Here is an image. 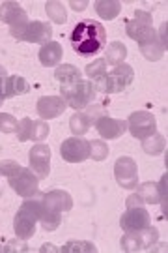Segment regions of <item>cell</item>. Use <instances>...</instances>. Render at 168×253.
I'll return each instance as SVG.
<instances>
[{"instance_id": "4fadbf2b", "label": "cell", "mask_w": 168, "mask_h": 253, "mask_svg": "<svg viewBox=\"0 0 168 253\" xmlns=\"http://www.w3.org/2000/svg\"><path fill=\"white\" fill-rule=\"evenodd\" d=\"M136 43L140 47V53L144 54L146 60H151V62L161 60V56H163V47H161L159 40H157V32H155L153 27L146 28L140 36H138Z\"/></svg>"}, {"instance_id": "7c38bea8", "label": "cell", "mask_w": 168, "mask_h": 253, "mask_svg": "<svg viewBox=\"0 0 168 253\" xmlns=\"http://www.w3.org/2000/svg\"><path fill=\"white\" fill-rule=\"evenodd\" d=\"M120 225H122L125 233L146 229V227H150V212L144 208V205L127 208L122 214V217H120Z\"/></svg>"}, {"instance_id": "d4e9b609", "label": "cell", "mask_w": 168, "mask_h": 253, "mask_svg": "<svg viewBox=\"0 0 168 253\" xmlns=\"http://www.w3.org/2000/svg\"><path fill=\"white\" fill-rule=\"evenodd\" d=\"M142 148H144V152L150 154V156H157V154H161L163 150H167V139L155 131L151 137L144 139Z\"/></svg>"}, {"instance_id": "7bdbcfd3", "label": "cell", "mask_w": 168, "mask_h": 253, "mask_svg": "<svg viewBox=\"0 0 168 253\" xmlns=\"http://www.w3.org/2000/svg\"><path fill=\"white\" fill-rule=\"evenodd\" d=\"M0 77H8V72H6L4 66H0Z\"/></svg>"}, {"instance_id": "e575fe53", "label": "cell", "mask_w": 168, "mask_h": 253, "mask_svg": "<svg viewBox=\"0 0 168 253\" xmlns=\"http://www.w3.org/2000/svg\"><path fill=\"white\" fill-rule=\"evenodd\" d=\"M21 171V165L17 162H13V160H4V162H0V174H4V176H13V174H17Z\"/></svg>"}, {"instance_id": "5b68a950", "label": "cell", "mask_w": 168, "mask_h": 253, "mask_svg": "<svg viewBox=\"0 0 168 253\" xmlns=\"http://www.w3.org/2000/svg\"><path fill=\"white\" fill-rule=\"evenodd\" d=\"M35 223H37V212H35V201L27 199L15 214L13 229L15 236L21 240H28L35 235Z\"/></svg>"}, {"instance_id": "ffe728a7", "label": "cell", "mask_w": 168, "mask_h": 253, "mask_svg": "<svg viewBox=\"0 0 168 253\" xmlns=\"http://www.w3.org/2000/svg\"><path fill=\"white\" fill-rule=\"evenodd\" d=\"M62 45L58 43V42H49V43H45L41 45L39 49V62L47 66V68H53V66H58L60 60H62Z\"/></svg>"}, {"instance_id": "7a4b0ae2", "label": "cell", "mask_w": 168, "mask_h": 253, "mask_svg": "<svg viewBox=\"0 0 168 253\" xmlns=\"http://www.w3.org/2000/svg\"><path fill=\"white\" fill-rule=\"evenodd\" d=\"M134 79V72L129 64H118L110 72H106L94 86L103 94H118L124 92Z\"/></svg>"}, {"instance_id": "83f0119b", "label": "cell", "mask_w": 168, "mask_h": 253, "mask_svg": "<svg viewBox=\"0 0 168 253\" xmlns=\"http://www.w3.org/2000/svg\"><path fill=\"white\" fill-rule=\"evenodd\" d=\"M60 252L62 253H96L98 252V248L92 244V242H86V240H71L67 244H64L60 248Z\"/></svg>"}, {"instance_id": "4dcf8cb0", "label": "cell", "mask_w": 168, "mask_h": 253, "mask_svg": "<svg viewBox=\"0 0 168 253\" xmlns=\"http://www.w3.org/2000/svg\"><path fill=\"white\" fill-rule=\"evenodd\" d=\"M106 72H108V70H106L105 58H98V60H94L92 64L86 66V75H88L92 81H96V83H98Z\"/></svg>"}, {"instance_id": "d6986e66", "label": "cell", "mask_w": 168, "mask_h": 253, "mask_svg": "<svg viewBox=\"0 0 168 253\" xmlns=\"http://www.w3.org/2000/svg\"><path fill=\"white\" fill-rule=\"evenodd\" d=\"M35 212H37V221L43 225L45 231H54V229H58L60 221H62L60 212L51 210L41 199L35 201Z\"/></svg>"}, {"instance_id": "d590c367", "label": "cell", "mask_w": 168, "mask_h": 253, "mask_svg": "<svg viewBox=\"0 0 168 253\" xmlns=\"http://www.w3.org/2000/svg\"><path fill=\"white\" fill-rule=\"evenodd\" d=\"M167 184H168V176L167 172L163 174V178L159 180V184H157V190H159V203H161V208H163V214H165V217H167Z\"/></svg>"}, {"instance_id": "ac0fdd59", "label": "cell", "mask_w": 168, "mask_h": 253, "mask_svg": "<svg viewBox=\"0 0 168 253\" xmlns=\"http://www.w3.org/2000/svg\"><path fill=\"white\" fill-rule=\"evenodd\" d=\"M41 201H43L45 205L51 208V210L60 212V214L71 210V207H73V199H71V195L64 190L49 191V193H45L43 197H41Z\"/></svg>"}, {"instance_id": "d6a6232c", "label": "cell", "mask_w": 168, "mask_h": 253, "mask_svg": "<svg viewBox=\"0 0 168 253\" xmlns=\"http://www.w3.org/2000/svg\"><path fill=\"white\" fill-rule=\"evenodd\" d=\"M19 122L15 118L8 115V113H0V131L4 133H11V131H17Z\"/></svg>"}, {"instance_id": "8d00e7d4", "label": "cell", "mask_w": 168, "mask_h": 253, "mask_svg": "<svg viewBox=\"0 0 168 253\" xmlns=\"http://www.w3.org/2000/svg\"><path fill=\"white\" fill-rule=\"evenodd\" d=\"M86 115L90 117V120H92V126L98 122L101 117H105L106 115V109L103 107H99V105H94V107H90L88 111H86Z\"/></svg>"}, {"instance_id": "f546056e", "label": "cell", "mask_w": 168, "mask_h": 253, "mask_svg": "<svg viewBox=\"0 0 168 253\" xmlns=\"http://www.w3.org/2000/svg\"><path fill=\"white\" fill-rule=\"evenodd\" d=\"M90 143V158L96 160V162H103L108 156V145L101 139H94V141H88Z\"/></svg>"}, {"instance_id": "277c9868", "label": "cell", "mask_w": 168, "mask_h": 253, "mask_svg": "<svg viewBox=\"0 0 168 253\" xmlns=\"http://www.w3.org/2000/svg\"><path fill=\"white\" fill-rule=\"evenodd\" d=\"M9 34L19 40V42H28V43H39L45 45L53 38V27L43 21H28L27 25L19 28H9Z\"/></svg>"}, {"instance_id": "ab89813d", "label": "cell", "mask_w": 168, "mask_h": 253, "mask_svg": "<svg viewBox=\"0 0 168 253\" xmlns=\"http://www.w3.org/2000/svg\"><path fill=\"white\" fill-rule=\"evenodd\" d=\"M4 83H6V77H0V107H2V103L6 100V96H4Z\"/></svg>"}, {"instance_id": "1f68e13d", "label": "cell", "mask_w": 168, "mask_h": 253, "mask_svg": "<svg viewBox=\"0 0 168 253\" xmlns=\"http://www.w3.org/2000/svg\"><path fill=\"white\" fill-rule=\"evenodd\" d=\"M49 135V126L43 120H34L32 122V133H30V141H35V143H41L45 141Z\"/></svg>"}, {"instance_id": "f35d334b", "label": "cell", "mask_w": 168, "mask_h": 253, "mask_svg": "<svg viewBox=\"0 0 168 253\" xmlns=\"http://www.w3.org/2000/svg\"><path fill=\"white\" fill-rule=\"evenodd\" d=\"M125 203H127V208H131V207H140V205H144V203H142V199L138 197V193H134V195H129Z\"/></svg>"}, {"instance_id": "8992f818", "label": "cell", "mask_w": 168, "mask_h": 253, "mask_svg": "<svg viewBox=\"0 0 168 253\" xmlns=\"http://www.w3.org/2000/svg\"><path fill=\"white\" fill-rule=\"evenodd\" d=\"M157 238H159V231L155 227H146V229H140V231L125 233L122 236V248L127 253L150 250L151 246L157 242Z\"/></svg>"}, {"instance_id": "9c48e42d", "label": "cell", "mask_w": 168, "mask_h": 253, "mask_svg": "<svg viewBox=\"0 0 168 253\" xmlns=\"http://www.w3.org/2000/svg\"><path fill=\"white\" fill-rule=\"evenodd\" d=\"M8 184H9V188L15 191L19 197H23V199H30L32 195H35V191H37L39 178L32 172L30 167H28V169L21 167V171H19L17 174L9 176Z\"/></svg>"}, {"instance_id": "603a6c76", "label": "cell", "mask_w": 168, "mask_h": 253, "mask_svg": "<svg viewBox=\"0 0 168 253\" xmlns=\"http://www.w3.org/2000/svg\"><path fill=\"white\" fill-rule=\"evenodd\" d=\"M125 56H127V47L124 43H120V42H112V43H108L105 49V60L106 64H124Z\"/></svg>"}, {"instance_id": "30bf717a", "label": "cell", "mask_w": 168, "mask_h": 253, "mask_svg": "<svg viewBox=\"0 0 168 253\" xmlns=\"http://www.w3.org/2000/svg\"><path fill=\"white\" fill-rule=\"evenodd\" d=\"M30 169L37 178H47L51 172V148L43 143H35L28 154Z\"/></svg>"}, {"instance_id": "9a60e30c", "label": "cell", "mask_w": 168, "mask_h": 253, "mask_svg": "<svg viewBox=\"0 0 168 253\" xmlns=\"http://www.w3.org/2000/svg\"><path fill=\"white\" fill-rule=\"evenodd\" d=\"M66 107H67V103L60 96H43V98L37 100V105H35L39 117L45 118V120L58 118L66 111Z\"/></svg>"}, {"instance_id": "b9f144b4", "label": "cell", "mask_w": 168, "mask_h": 253, "mask_svg": "<svg viewBox=\"0 0 168 253\" xmlns=\"http://www.w3.org/2000/svg\"><path fill=\"white\" fill-rule=\"evenodd\" d=\"M39 252H41V253H45V252H56V253H58L60 250H58V248H54L53 244H43L41 248H39Z\"/></svg>"}, {"instance_id": "2e32d148", "label": "cell", "mask_w": 168, "mask_h": 253, "mask_svg": "<svg viewBox=\"0 0 168 253\" xmlns=\"http://www.w3.org/2000/svg\"><path fill=\"white\" fill-rule=\"evenodd\" d=\"M94 126L103 139H118L127 131V122L125 120H116V118H110L108 115L99 118Z\"/></svg>"}, {"instance_id": "e0dca14e", "label": "cell", "mask_w": 168, "mask_h": 253, "mask_svg": "<svg viewBox=\"0 0 168 253\" xmlns=\"http://www.w3.org/2000/svg\"><path fill=\"white\" fill-rule=\"evenodd\" d=\"M150 27H151V15L148 11H142V9H136L133 13V17L125 21V32H127L129 38H133L134 42L138 40V36H140L146 28Z\"/></svg>"}, {"instance_id": "836d02e7", "label": "cell", "mask_w": 168, "mask_h": 253, "mask_svg": "<svg viewBox=\"0 0 168 253\" xmlns=\"http://www.w3.org/2000/svg\"><path fill=\"white\" fill-rule=\"evenodd\" d=\"M32 122L30 118H23L17 126V137L19 141H28L30 139V133H32Z\"/></svg>"}, {"instance_id": "cb8c5ba5", "label": "cell", "mask_w": 168, "mask_h": 253, "mask_svg": "<svg viewBox=\"0 0 168 253\" xmlns=\"http://www.w3.org/2000/svg\"><path fill=\"white\" fill-rule=\"evenodd\" d=\"M120 9H122V4H120V2H114V0H99V2H96V11H98V15L101 19H105V21L114 19L116 15L120 13Z\"/></svg>"}, {"instance_id": "5bb4252c", "label": "cell", "mask_w": 168, "mask_h": 253, "mask_svg": "<svg viewBox=\"0 0 168 253\" xmlns=\"http://www.w3.org/2000/svg\"><path fill=\"white\" fill-rule=\"evenodd\" d=\"M0 21L8 23L9 28H19L28 23L27 11L17 2H2L0 4Z\"/></svg>"}, {"instance_id": "6da1fadb", "label": "cell", "mask_w": 168, "mask_h": 253, "mask_svg": "<svg viewBox=\"0 0 168 253\" xmlns=\"http://www.w3.org/2000/svg\"><path fill=\"white\" fill-rule=\"evenodd\" d=\"M105 27L92 19L80 21L71 32V45L75 49V53H79L80 56H92L99 53L105 47Z\"/></svg>"}, {"instance_id": "74e56055", "label": "cell", "mask_w": 168, "mask_h": 253, "mask_svg": "<svg viewBox=\"0 0 168 253\" xmlns=\"http://www.w3.org/2000/svg\"><path fill=\"white\" fill-rule=\"evenodd\" d=\"M167 27H168V23H163V25L159 27V32H157V40H159V43H161V47H163V51H167V47H168Z\"/></svg>"}, {"instance_id": "60d3db41", "label": "cell", "mask_w": 168, "mask_h": 253, "mask_svg": "<svg viewBox=\"0 0 168 253\" xmlns=\"http://www.w3.org/2000/svg\"><path fill=\"white\" fill-rule=\"evenodd\" d=\"M71 6H73V9H77V11H82V9L88 6V2H71Z\"/></svg>"}, {"instance_id": "f1b7e54d", "label": "cell", "mask_w": 168, "mask_h": 253, "mask_svg": "<svg viewBox=\"0 0 168 253\" xmlns=\"http://www.w3.org/2000/svg\"><path fill=\"white\" fill-rule=\"evenodd\" d=\"M47 13H49V17H51V21H54V23H66V19H67V13H66V8H64L62 2H54V0H51V2H47Z\"/></svg>"}, {"instance_id": "4316f807", "label": "cell", "mask_w": 168, "mask_h": 253, "mask_svg": "<svg viewBox=\"0 0 168 253\" xmlns=\"http://www.w3.org/2000/svg\"><path fill=\"white\" fill-rule=\"evenodd\" d=\"M92 126V120L86 113H75L69 120V129L75 135H84Z\"/></svg>"}, {"instance_id": "52a82bcc", "label": "cell", "mask_w": 168, "mask_h": 253, "mask_svg": "<svg viewBox=\"0 0 168 253\" xmlns=\"http://www.w3.org/2000/svg\"><path fill=\"white\" fill-rule=\"evenodd\" d=\"M127 129L131 131V135L134 139H148L157 131V120L151 113L146 111H134L131 113V117L127 120Z\"/></svg>"}, {"instance_id": "484cf974", "label": "cell", "mask_w": 168, "mask_h": 253, "mask_svg": "<svg viewBox=\"0 0 168 253\" xmlns=\"http://www.w3.org/2000/svg\"><path fill=\"white\" fill-rule=\"evenodd\" d=\"M136 188H138L136 193H138V197L142 199L144 205L146 203H150V205L159 203V190H157V184L155 182H144V184L136 186Z\"/></svg>"}, {"instance_id": "3957f363", "label": "cell", "mask_w": 168, "mask_h": 253, "mask_svg": "<svg viewBox=\"0 0 168 253\" xmlns=\"http://www.w3.org/2000/svg\"><path fill=\"white\" fill-rule=\"evenodd\" d=\"M60 94H62L64 101H66L69 107L80 111V109L88 107L90 103L94 101L98 90H96L94 83L82 81V79H80L79 83H73V84H62Z\"/></svg>"}, {"instance_id": "ba28073f", "label": "cell", "mask_w": 168, "mask_h": 253, "mask_svg": "<svg viewBox=\"0 0 168 253\" xmlns=\"http://www.w3.org/2000/svg\"><path fill=\"white\" fill-rule=\"evenodd\" d=\"M114 176L120 188L134 190L138 186V167L133 158H129V156L118 158V162L114 163Z\"/></svg>"}, {"instance_id": "8fae6325", "label": "cell", "mask_w": 168, "mask_h": 253, "mask_svg": "<svg viewBox=\"0 0 168 253\" xmlns=\"http://www.w3.org/2000/svg\"><path fill=\"white\" fill-rule=\"evenodd\" d=\"M60 154L67 163H82L90 158V143L82 137H69L60 146Z\"/></svg>"}, {"instance_id": "44dd1931", "label": "cell", "mask_w": 168, "mask_h": 253, "mask_svg": "<svg viewBox=\"0 0 168 253\" xmlns=\"http://www.w3.org/2000/svg\"><path fill=\"white\" fill-rule=\"evenodd\" d=\"M28 90H30V84L27 83L25 77H21V75H9V77H6V83H4V96L6 98L27 94Z\"/></svg>"}, {"instance_id": "7402d4cb", "label": "cell", "mask_w": 168, "mask_h": 253, "mask_svg": "<svg viewBox=\"0 0 168 253\" xmlns=\"http://www.w3.org/2000/svg\"><path fill=\"white\" fill-rule=\"evenodd\" d=\"M54 77H56V81H60L62 84H73V83L80 81V72L75 66H71V64H60L54 70Z\"/></svg>"}]
</instances>
